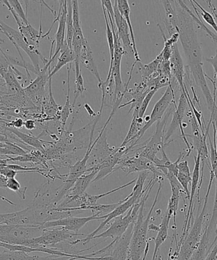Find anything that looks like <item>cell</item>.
I'll use <instances>...</instances> for the list:
<instances>
[{"label":"cell","mask_w":217,"mask_h":260,"mask_svg":"<svg viewBox=\"0 0 217 260\" xmlns=\"http://www.w3.org/2000/svg\"><path fill=\"white\" fill-rule=\"evenodd\" d=\"M173 2L177 14L179 39L188 63V70L193 75L196 85L203 91L208 109L212 113L217 109L216 90L214 88L212 95L206 81V75L203 68L202 50L198 40L196 22L191 15L190 8L183 1Z\"/></svg>","instance_id":"6da1fadb"},{"label":"cell","mask_w":217,"mask_h":260,"mask_svg":"<svg viewBox=\"0 0 217 260\" xmlns=\"http://www.w3.org/2000/svg\"><path fill=\"white\" fill-rule=\"evenodd\" d=\"M163 181L159 182L157 196L153 202L151 208L147 216L144 218V211L145 202L144 201L139 209V215L137 220L134 223L131 241H130L129 248V260H143L145 249L149 248V239H147V232L149 231V221L152 213L158 202V198L162 189Z\"/></svg>","instance_id":"7a4b0ae2"},{"label":"cell","mask_w":217,"mask_h":260,"mask_svg":"<svg viewBox=\"0 0 217 260\" xmlns=\"http://www.w3.org/2000/svg\"><path fill=\"white\" fill-rule=\"evenodd\" d=\"M149 174V172H147V171L140 173L139 177L137 178L136 182H135V187L133 188L132 193L126 198V201L115 208L112 212L107 214L106 215L102 216V218L103 219L105 218L106 220L101 223V225L98 226L96 231L89 234L86 238L70 241L69 244H70L71 246H75L79 243H83V245H85L86 243L91 240L93 237L96 236L97 234L103 230L110 221L119 216L124 215L127 211H129L134 206V204L139 200L140 196L142 195L143 190H144L145 181L147 179Z\"/></svg>","instance_id":"3957f363"},{"label":"cell","mask_w":217,"mask_h":260,"mask_svg":"<svg viewBox=\"0 0 217 260\" xmlns=\"http://www.w3.org/2000/svg\"><path fill=\"white\" fill-rule=\"evenodd\" d=\"M175 108V107L172 108V106H171L166 113L164 118L157 122V129L152 136L142 144L137 145L139 146L137 149H132L128 154L130 152H135V155L147 158L153 162L155 158L157 157L158 153L162 152L163 149H165L166 147L173 141L171 140L167 143L165 142V131L168 119L171 114L174 112Z\"/></svg>","instance_id":"277c9868"},{"label":"cell","mask_w":217,"mask_h":260,"mask_svg":"<svg viewBox=\"0 0 217 260\" xmlns=\"http://www.w3.org/2000/svg\"><path fill=\"white\" fill-rule=\"evenodd\" d=\"M210 183H209L207 193H206L205 196L203 210L201 211L200 215H197V217L196 218L195 223H194L193 228L191 229L190 234L186 236L182 244H181L178 253V260H190L196 247L198 246L199 243L201 241V236H202V233H203V220L205 217L209 195H210L211 185H212L213 181L214 178H215L212 171L210 170Z\"/></svg>","instance_id":"5b68a950"},{"label":"cell","mask_w":217,"mask_h":260,"mask_svg":"<svg viewBox=\"0 0 217 260\" xmlns=\"http://www.w3.org/2000/svg\"><path fill=\"white\" fill-rule=\"evenodd\" d=\"M0 25H1L3 33H4L7 36L10 40V42L12 43V44L14 45V47L17 50L21 60L25 61L21 53L20 52V48H22L27 53V55L29 56L30 60L32 61L33 66H34L36 71H37V76L39 75L41 70H42L40 67V60L43 61L44 66L47 64L48 62V60L46 59L45 57H43L42 53H41L40 48H37L28 45L26 42H25L24 38H23L21 33L19 32V30L18 31V30L13 29L9 25L5 24L1 19H0Z\"/></svg>","instance_id":"8992f818"},{"label":"cell","mask_w":217,"mask_h":260,"mask_svg":"<svg viewBox=\"0 0 217 260\" xmlns=\"http://www.w3.org/2000/svg\"><path fill=\"white\" fill-rule=\"evenodd\" d=\"M44 229L42 225L27 226L0 224V242L23 245L25 241L42 235Z\"/></svg>","instance_id":"52a82bcc"},{"label":"cell","mask_w":217,"mask_h":260,"mask_svg":"<svg viewBox=\"0 0 217 260\" xmlns=\"http://www.w3.org/2000/svg\"><path fill=\"white\" fill-rule=\"evenodd\" d=\"M85 236V234L74 233L63 228H55L52 230L45 229L42 235L38 238L25 241L23 246L32 248H55L57 244L70 242L76 236Z\"/></svg>","instance_id":"ba28073f"},{"label":"cell","mask_w":217,"mask_h":260,"mask_svg":"<svg viewBox=\"0 0 217 260\" xmlns=\"http://www.w3.org/2000/svg\"><path fill=\"white\" fill-rule=\"evenodd\" d=\"M174 104V105L177 106L175 103V95L174 88L173 85L167 87L165 92L163 94L162 98L157 102L155 104L154 108H153L151 114L150 115V119L149 122L144 124V126L141 129V131L138 134L136 139L134 141L130 144L129 148L132 150L133 148L136 146L139 140L142 139L143 135L145 134L147 130L150 128L153 124L161 120L162 119L163 115H164L166 111H167L169 106Z\"/></svg>","instance_id":"9c48e42d"},{"label":"cell","mask_w":217,"mask_h":260,"mask_svg":"<svg viewBox=\"0 0 217 260\" xmlns=\"http://www.w3.org/2000/svg\"><path fill=\"white\" fill-rule=\"evenodd\" d=\"M119 170L126 173L127 175L134 173L147 171V172H152L155 177H165L151 160L135 154L133 156L122 157L115 167L114 172Z\"/></svg>","instance_id":"30bf717a"},{"label":"cell","mask_w":217,"mask_h":260,"mask_svg":"<svg viewBox=\"0 0 217 260\" xmlns=\"http://www.w3.org/2000/svg\"><path fill=\"white\" fill-rule=\"evenodd\" d=\"M52 63L48 59V63L41 70L37 78L30 82L26 87L23 89L24 95H26L27 98H29L35 105L42 106L43 99L45 98V93L47 92L46 87H47V83L49 82L50 79V65Z\"/></svg>","instance_id":"8fae6325"},{"label":"cell","mask_w":217,"mask_h":260,"mask_svg":"<svg viewBox=\"0 0 217 260\" xmlns=\"http://www.w3.org/2000/svg\"><path fill=\"white\" fill-rule=\"evenodd\" d=\"M107 124L104 125L99 137L96 140V144L91 150L90 157L86 163L87 172H91L95 168H98L99 166L116 149L114 147H110L107 141Z\"/></svg>","instance_id":"7c38bea8"},{"label":"cell","mask_w":217,"mask_h":260,"mask_svg":"<svg viewBox=\"0 0 217 260\" xmlns=\"http://www.w3.org/2000/svg\"><path fill=\"white\" fill-rule=\"evenodd\" d=\"M185 95L186 93H183L182 91H181L178 106H177V108H175L174 112L173 113L172 120L171 121L167 132L165 135V142L167 143L168 140L175 134L177 129L180 128L183 141H184L188 147V154L187 156H189L191 154L193 148L190 147V144L188 142L184 132H183L182 121L183 118H184L185 111L188 106V99H186Z\"/></svg>","instance_id":"4fadbf2b"},{"label":"cell","mask_w":217,"mask_h":260,"mask_svg":"<svg viewBox=\"0 0 217 260\" xmlns=\"http://www.w3.org/2000/svg\"><path fill=\"white\" fill-rule=\"evenodd\" d=\"M138 215H139V212L133 210L132 206L126 215H122L114 218L113 222L111 223L109 229H107L103 233L93 237L91 240L101 238H111L114 239L120 238L129 228L130 225L135 222Z\"/></svg>","instance_id":"5bb4252c"},{"label":"cell","mask_w":217,"mask_h":260,"mask_svg":"<svg viewBox=\"0 0 217 260\" xmlns=\"http://www.w3.org/2000/svg\"><path fill=\"white\" fill-rule=\"evenodd\" d=\"M72 7L74 27L72 48L75 56V75L76 76H77L79 74L81 73L80 66V55L81 51V49H82L84 43H85L87 40L84 37L82 28H81L78 2L76 1V0L72 1Z\"/></svg>","instance_id":"9a60e30c"},{"label":"cell","mask_w":217,"mask_h":260,"mask_svg":"<svg viewBox=\"0 0 217 260\" xmlns=\"http://www.w3.org/2000/svg\"><path fill=\"white\" fill-rule=\"evenodd\" d=\"M103 219L97 214H94L93 215L88 216V217H70L59 219V220L48 221L42 225L44 229L61 228L65 229L66 231L72 232L74 233H78L83 226H85L89 221L101 220Z\"/></svg>","instance_id":"2e32d148"},{"label":"cell","mask_w":217,"mask_h":260,"mask_svg":"<svg viewBox=\"0 0 217 260\" xmlns=\"http://www.w3.org/2000/svg\"><path fill=\"white\" fill-rule=\"evenodd\" d=\"M114 22L116 25L117 35L122 43L125 50V55H132L134 57V49H133L131 38H130L129 25L126 20L120 14L117 1H114Z\"/></svg>","instance_id":"e0dca14e"},{"label":"cell","mask_w":217,"mask_h":260,"mask_svg":"<svg viewBox=\"0 0 217 260\" xmlns=\"http://www.w3.org/2000/svg\"><path fill=\"white\" fill-rule=\"evenodd\" d=\"M129 147H119L116 148L108 158H106L100 165L99 166V172L94 178V182H98L101 179H105L114 173V168L116 167L119 160L129 152Z\"/></svg>","instance_id":"ac0fdd59"},{"label":"cell","mask_w":217,"mask_h":260,"mask_svg":"<svg viewBox=\"0 0 217 260\" xmlns=\"http://www.w3.org/2000/svg\"><path fill=\"white\" fill-rule=\"evenodd\" d=\"M68 1H60V9L58 11L59 18H58V26L57 32L55 34L56 47L55 53L52 56L53 47H51L50 59L52 62L54 61L58 53H60L61 50L65 44L66 40V17L68 13Z\"/></svg>","instance_id":"d6986e66"},{"label":"cell","mask_w":217,"mask_h":260,"mask_svg":"<svg viewBox=\"0 0 217 260\" xmlns=\"http://www.w3.org/2000/svg\"><path fill=\"white\" fill-rule=\"evenodd\" d=\"M170 62L172 77L177 81L180 86L181 91H182L183 93H186L185 89L187 88H186L184 82L185 70L177 44L173 45Z\"/></svg>","instance_id":"ffe728a7"},{"label":"cell","mask_w":217,"mask_h":260,"mask_svg":"<svg viewBox=\"0 0 217 260\" xmlns=\"http://www.w3.org/2000/svg\"><path fill=\"white\" fill-rule=\"evenodd\" d=\"M195 168H194L192 177V181H191V191L190 192V206H189V210L187 217L185 219L184 226H183L182 232V237L186 235V233L188 232L190 226V221L191 220V215L193 213V200L196 195V191L198 190L199 184H200V169H201V159L200 155L198 154L197 156H195Z\"/></svg>","instance_id":"44dd1931"},{"label":"cell","mask_w":217,"mask_h":260,"mask_svg":"<svg viewBox=\"0 0 217 260\" xmlns=\"http://www.w3.org/2000/svg\"><path fill=\"white\" fill-rule=\"evenodd\" d=\"M98 172L99 168H96L93 171H91L89 174L81 175V177L76 180L75 184L68 191L67 194L66 195L63 200H69L83 194L85 192L86 188L88 187V186L91 183H93L94 178H96Z\"/></svg>","instance_id":"7402d4cb"},{"label":"cell","mask_w":217,"mask_h":260,"mask_svg":"<svg viewBox=\"0 0 217 260\" xmlns=\"http://www.w3.org/2000/svg\"><path fill=\"white\" fill-rule=\"evenodd\" d=\"M80 62L86 70L90 71V73L95 76V78L98 81V85L103 83V80H102L98 69L97 68L95 60H94L92 50H91L87 40L84 43L82 49H81Z\"/></svg>","instance_id":"603a6c76"},{"label":"cell","mask_w":217,"mask_h":260,"mask_svg":"<svg viewBox=\"0 0 217 260\" xmlns=\"http://www.w3.org/2000/svg\"><path fill=\"white\" fill-rule=\"evenodd\" d=\"M5 128H6L8 131L15 135V136L23 143V144L25 145H27L32 147H34L35 149L40 150V151L43 153H44L45 151V148L43 144H44V143L48 144V142H49L40 139V137L45 135V131L43 132L39 136L35 137L34 135L24 134V133L20 132L19 130L17 129L10 128V127L7 126L5 127Z\"/></svg>","instance_id":"cb8c5ba5"},{"label":"cell","mask_w":217,"mask_h":260,"mask_svg":"<svg viewBox=\"0 0 217 260\" xmlns=\"http://www.w3.org/2000/svg\"><path fill=\"white\" fill-rule=\"evenodd\" d=\"M117 7L120 12V14L122 15V17L124 18L125 20H126L128 25H129L130 38H131L133 49L134 52V58L137 62H141L140 60L139 53H138L136 42H135V38L134 35V29L131 22V19H130V7L129 2L127 0H118L117 1Z\"/></svg>","instance_id":"d4e9b609"},{"label":"cell","mask_w":217,"mask_h":260,"mask_svg":"<svg viewBox=\"0 0 217 260\" xmlns=\"http://www.w3.org/2000/svg\"><path fill=\"white\" fill-rule=\"evenodd\" d=\"M164 7L166 18L164 20V24L168 30L170 37H172L176 32H178V17L175 9L173 7L170 1H161Z\"/></svg>","instance_id":"484cf974"},{"label":"cell","mask_w":217,"mask_h":260,"mask_svg":"<svg viewBox=\"0 0 217 260\" xmlns=\"http://www.w3.org/2000/svg\"><path fill=\"white\" fill-rule=\"evenodd\" d=\"M172 214L166 211L164 215L162 217V223H161L159 231L158 232L157 238L155 239V246L154 253H153L152 260H155L159 253L160 247L168 238V229L171 218L172 217Z\"/></svg>","instance_id":"4316f807"},{"label":"cell","mask_w":217,"mask_h":260,"mask_svg":"<svg viewBox=\"0 0 217 260\" xmlns=\"http://www.w3.org/2000/svg\"><path fill=\"white\" fill-rule=\"evenodd\" d=\"M139 109L135 108L134 109V114H133L132 123L130 124L129 132L125 137L123 142L121 145V147H126L127 144H131L134 141L135 139L139 132L141 131L143 126L144 125V118H140L139 116Z\"/></svg>","instance_id":"83f0119b"},{"label":"cell","mask_w":217,"mask_h":260,"mask_svg":"<svg viewBox=\"0 0 217 260\" xmlns=\"http://www.w3.org/2000/svg\"><path fill=\"white\" fill-rule=\"evenodd\" d=\"M66 257L30 256L29 254L20 251H5L0 253V260H67Z\"/></svg>","instance_id":"f1b7e54d"},{"label":"cell","mask_w":217,"mask_h":260,"mask_svg":"<svg viewBox=\"0 0 217 260\" xmlns=\"http://www.w3.org/2000/svg\"><path fill=\"white\" fill-rule=\"evenodd\" d=\"M19 32L21 33L23 38L28 45L40 48V42L42 36V22H40V30L38 31L32 25H22L19 27Z\"/></svg>","instance_id":"f546056e"},{"label":"cell","mask_w":217,"mask_h":260,"mask_svg":"<svg viewBox=\"0 0 217 260\" xmlns=\"http://www.w3.org/2000/svg\"><path fill=\"white\" fill-rule=\"evenodd\" d=\"M60 55L58 58L57 64L55 66L53 70L51 71L50 78H52L56 73H58L64 66L75 62V56L73 48L68 47L66 42L61 50Z\"/></svg>","instance_id":"4dcf8cb0"},{"label":"cell","mask_w":217,"mask_h":260,"mask_svg":"<svg viewBox=\"0 0 217 260\" xmlns=\"http://www.w3.org/2000/svg\"><path fill=\"white\" fill-rule=\"evenodd\" d=\"M162 55L160 53L154 60H152L151 62L147 63V64H144L142 62H137L135 66H137L138 71H139L140 75H141L142 80H145V79L150 77L153 73H154L158 70V66H159L160 63L162 62Z\"/></svg>","instance_id":"1f68e13d"},{"label":"cell","mask_w":217,"mask_h":260,"mask_svg":"<svg viewBox=\"0 0 217 260\" xmlns=\"http://www.w3.org/2000/svg\"><path fill=\"white\" fill-rule=\"evenodd\" d=\"M72 67V63H70V66L68 68V94L66 98L65 105L64 106L60 112L59 121L64 126H66L69 116L73 113L74 107L73 104L70 103V71Z\"/></svg>","instance_id":"d6a6232c"},{"label":"cell","mask_w":217,"mask_h":260,"mask_svg":"<svg viewBox=\"0 0 217 260\" xmlns=\"http://www.w3.org/2000/svg\"><path fill=\"white\" fill-rule=\"evenodd\" d=\"M102 8H103V14L104 15V19H105L106 25V37L107 40H108V43L109 46L110 56H111V62H110L109 70L108 72V77H107L106 80H109L111 76V71L112 64H113L114 61V37L113 33H112L111 27L109 25V21L108 19V15H107L106 10L104 8V5H102Z\"/></svg>","instance_id":"836d02e7"},{"label":"cell","mask_w":217,"mask_h":260,"mask_svg":"<svg viewBox=\"0 0 217 260\" xmlns=\"http://www.w3.org/2000/svg\"><path fill=\"white\" fill-rule=\"evenodd\" d=\"M5 83L7 85V88L9 89V92L12 93H24L23 88L20 86L19 81L15 77V75L14 70L12 68V66H10L9 71L5 75L4 78Z\"/></svg>","instance_id":"e575fe53"},{"label":"cell","mask_w":217,"mask_h":260,"mask_svg":"<svg viewBox=\"0 0 217 260\" xmlns=\"http://www.w3.org/2000/svg\"><path fill=\"white\" fill-rule=\"evenodd\" d=\"M68 13L66 17V37L65 42L68 47L72 48L73 37V20L72 1H68Z\"/></svg>","instance_id":"d590c367"},{"label":"cell","mask_w":217,"mask_h":260,"mask_svg":"<svg viewBox=\"0 0 217 260\" xmlns=\"http://www.w3.org/2000/svg\"><path fill=\"white\" fill-rule=\"evenodd\" d=\"M7 188L16 192L22 200H25V192H26L27 188H21L20 183L15 178H8Z\"/></svg>","instance_id":"8d00e7d4"},{"label":"cell","mask_w":217,"mask_h":260,"mask_svg":"<svg viewBox=\"0 0 217 260\" xmlns=\"http://www.w3.org/2000/svg\"><path fill=\"white\" fill-rule=\"evenodd\" d=\"M10 7H11L13 11L17 15V17L22 20L23 24L25 25L30 24L27 19V15H25L24 9L21 4L18 0H10L9 1Z\"/></svg>","instance_id":"74e56055"},{"label":"cell","mask_w":217,"mask_h":260,"mask_svg":"<svg viewBox=\"0 0 217 260\" xmlns=\"http://www.w3.org/2000/svg\"><path fill=\"white\" fill-rule=\"evenodd\" d=\"M86 90L85 86H84V80L81 73L79 74L77 76H76L75 78V96H74V101L73 106L75 107L76 102L77 101V99L79 96L83 95L84 91Z\"/></svg>","instance_id":"f35d334b"},{"label":"cell","mask_w":217,"mask_h":260,"mask_svg":"<svg viewBox=\"0 0 217 260\" xmlns=\"http://www.w3.org/2000/svg\"><path fill=\"white\" fill-rule=\"evenodd\" d=\"M193 2L195 3V4L196 5V6H197V7L200 9V13L204 20H205V21L207 23V24L210 25L211 27H212L213 29L215 30V32L217 33V24L215 19H214L213 15H211L210 13L206 11L205 9H203V8L201 7L197 2L195 1V0H194Z\"/></svg>","instance_id":"ab89813d"},{"label":"cell","mask_w":217,"mask_h":260,"mask_svg":"<svg viewBox=\"0 0 217 260\" xmlns=\"http://www.w3.org/2000/svg\"><path fill=\"white\" fill-rule=\"evenodd\" d=\"M191 175L185 174V173L182 172H178L177 176V180L181 186H182L183 190L184 191V193L187 196L188 199L190 198V190H189L188 185L192 181Z\"/></svg>","instance_id":"60d3db41"},{"label":"cell","mask_w":217,"mask_h":260,"mask_svg":"<svg viewBox=\"0 0 217 260\" xmlns=\"http://www.w3.org/2000/svg\"><path fill=\"white\" fill-rule=\"evenodd\" d=\"M158 91L157 89H152L147 93L146 96H145L144 100H143L141 106L140 107L139 116L140 118H144V114L146 112L149 106L150 101H151L153 96L155 93Z\"/></svg>","instance_id":"b9f144b4"},{"label":"cell","mask_w":217,"mask_h":260,"mask_svg":"<svg viewBox=\"0 0 217 260\" xmlns=\"http://www.w3.org/2000/svg\"><path fill=\"white\" fill-rule=\"evenodd\" d=\"M0 51L2 52V53H0V76L4 78L5 75L9 71L10 66L11 65L10 64L9 61L7 60L6 54L3 52L1 48H0Z\"/></svg>","instance_id":"7bdbcfd3"},{"label":"cell","mask_w":217,"mask_h":260,"mask_svg":"<svg viewBox=\"0 0 217 260\" xmlns=\"http://www.w3.org/2000/svg\"><path fill=\"white\" fill-rule=\"evenodd\" d=\"M101 4L103 5L104 8H105L107 14L111 17L112 22L115 24L114 8L113 6H112L111 0H104V1L103 0V1H101Z\"/></svg>","instance_id":"ee69618b"},{"label":"cell","mask_w":217,"mask_h":260,"mask_svg":"<svg viewBox=\"0 0 217 260\" xmlns=\"http://www.w3.org/2000/svg\"><path fill=\"white\" fill-rule=\"evenodd\" d=\"M205 61L210 63L212 67L214 69V71H215V75H214V78H215L216 81H215L216 84V91H217V48L215 52V56L213 57H211L210 58L205 57Z\"/></svg>","instance_id":"f6af8a7d"},{"label":"cell","mask_w":217,"mask_h":260,"mask_svg":"<svg viewBox=\"0 0 217 260\" xmlns=\"http://www.w3.org/2000/svg\"><path fill=\"white\" fill-rule=\"evenodd\" d=\"M178 172H182L185 173V174L191 175L190 167H189L188 161L184 160V161L180 162L178 165Z\"/></svg>","instance_id":"bcb514c9"},{"label":"cell","mask_w":217,"mask_h":260,"mask_svg":"<svg viewBox=\"0 0 217 260\" xmlns=\"http://www.w3.org/2000/svg\"><path fill=\"white\" fill-rule=\"evenodd\" d=\"M18 173L19 172H16V171L8 169V168L0 170V174L7 178H15Z\"/></svg>","instance_id":"7dc6e473"},{"label":"cell","mask_w":217,"mask_h":260,"mask_svg":"<svg viewBox=\"0 0 217 260\" xmlns=\"http://www.w3.org/2000/svg\"><path fill=\"white\" fill-rule=\"evenodd\" d=\"M24 122L21 118H18L13 121L10 124H8L7 127L15 129L21 128L24 126Z\"/></svg>","instance_id":"c3c4849f"},{"label":"cell","mask_w":217,"mask_h":260,"mask_svg":"<svg viewBox=\"0 0 217 260\" xmlns=\"http://www.w3.org/2000/svg\"><path fill=\"white\" fill-rule=\"evenodd\" d=\"M205 260H217V244L213 247L212 250L209 252Z\"/></svg>","instance_id":"681fc988"},{"label":"cell","mask_w":217,"mask_h":260,"mask_svg":"<svg viewBox=\"0 0 217 260\" xmlns=\"http://www.w3.org/2000/svg\"><path fill=\"white\" fill-rule=\"evenodd\" d=\"M84 108L85 109V110L87 112V113L90 118H96V117L98 115V113H96L88 104L85 103L84 104Z\"/></svg>","instance_id":"f907efd6"},{"label":"cell","mask_w":217,"mask_h":260,"mask_svg":"<svg viewBox=\"0 0 217 260\" xmlns=\"http://www.w3.org/2000/svg\"><path fill=\"white\" fill-rule=\"evenodd\" d=\"M24 126L25 129L28 130H32L36 128V123L33 119H27L24 122Z\"/></svg>","instance_id":"816d5d0a"},{"label":"cell","mask_w":217,"mask_h":260,"mask_svg":"<svg viewBox=\"0 0 217 260\" xmlns=\"http://www.w3.org/2000/svg\"><path fill=\"white\" fill-rule=\"evenodd\" d=\"M155 260H162V258H161V256H160V254L159 255V254H158V255L157 256V258H156V259Z\"/></svg>","instance_id":"f5cc1de1"},{"label":"cell","mask_w":217,"mask_h":260,"mask_svg":"<svg viewBox=\"0 0 217 260\" xmlns=\"http://www.w3.org/2000/svg\"><path fill=\"white\" fill-rule=\"evenodd\" d=\"M216 47H217V43H216Z\"/></svg>","instance_id":"db71d44e"}]
</instances>
